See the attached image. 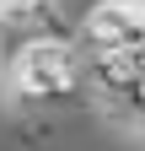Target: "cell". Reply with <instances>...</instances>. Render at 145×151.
<instances>
[{"instance_id":"1","label":"cell","mask_w":145,"mask_h":151,"mask_svg":"<svg viewBox=\"0 0 145 151\" xmlns=\"http://www.w3.org/2000/svg\"><path fill=\"white\" fill-rule=\"evenodd\" d=\"M16 92L27 103H75L86 92V60L75 43H48V38H32V43L16 54Z\"/></svg>"},{"instance_id":"2","label":"cell","mask_w":145,"mask_h":151,"mask_svg":"<svg viewBox=\"0 0 145 151\" xmlns=\"http://www.w3.org/2000/svg\"><path fill=\"white\" fill-rule=\"evenodd\" d=\"M75 38L92 54H129V49L145 43V16L129 6V0H102V6H92L81 16Z\"/></svg>"},{"instance_id":"3","label":"cell","mask_w":145,"mask_h":151,"mask_svg":"<svg viewBox=\"0 0 145 151\" xmlns=\"http://www.w3.org/2000/svg\"><path fill=\"white\" fill-rule=\"evenodd\" d=\"M140 76H145L140 49H129V54H92L86 60V86H97V97H107V103H124V92Z\"/></svg>"},{"instance_id":"4","label":"cell","mask_w":145,"mask_h":151,"mask_svg":"<svg viewBox=\"0 0 145 151\" xmlns=\"http://www.w3.org/2000/svg\"><path fill=\"white\" fill-rule=\"evenodd\" d=\"M129 6H134V11H140V16H145V0H129Z\"/></svg>"}]
</instances>
